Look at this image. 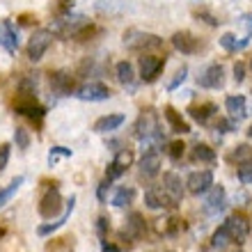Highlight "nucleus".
Wrapping results in <instances>:
<instances>
[{"label": "nucleus", "mask_w": 252, "mask_h": 252, "mask_svg": "<svg viewBox=\"0 0 252 252\" xmlns=\"http://www.w3.org/2000/svg\"><path fill=\"white\" fill-rule=\"evenodd\" d=\"M135 138L142 142H152V140H160V131H158V115L156 110L147 108L142 110L135 122Z\"/></svg>", "instance_id": "f257e3e1"}, {"label": "nucleus", "mask_w": 252, "mask_h": 252, "mask_svg": "<svg viewBox=\"0 0 252 252\" xmlns=\"http://www.w3.org/2000/svg\"><path fill=\"white\" fill-rule=\"evenodd\" d=\"M51 44H53V30H44V28H41V30H34L32 37L28 39V46H26L28 60L39 62Z\"/></svg>", "instance_id": "f03ea898"}, {"label": "nucleus", "mask_w": 252, "mask_h": 252, "mask_svg": "<svg viewBox=\"0 0 252 252\" xmlns=\"http://www.w3.org/2000/svg\"><path fill=\"white\" fill-rule=\"evenodd\" d=\"M124 44L131 51H154V48L163 46V39L158 34H149V32H140V30H128L124 34Z\"/></svg>", "instance_id": "7ed1b4c3"}, {"label": "nucleus", "mask_w": 252, "mask_h": 252, "mask_svg": "<svg viewBox=\"0 0 252 252\" xmlns=\"http://www.w3.org/2000/svg\"><path fill=\"white\" fill-rule=\"evenodd\" d=\"M225 227H227V232H229L234 243H246L248 236H250V220H248L243 213H232V216L225 220Z\"/></svg>", "instance_id": "20e7f679"}, {"label": "nucleus", "mask_w": 252, "mask_h": 252, "mask_svg": "<svg viewBox=\"0 0 252 252\" xmlns=\"http://www.w3.org/2000/svg\"><path fill=\"white\" fill-rule=\"evenodd\" d=\"M197 85L204 87V90H220V87L225 85V66L218 64V62L209 64L204 71L199 73Z\"/></svg>", "instance_id": "39448f33"}, {"label": "nucleus", "mask_w": 252, "mask_h": 252, "mask_svg": "<svg viewBox=\"0 0 252 252\" xmlns=\"http://www.w3.org/2000/svg\"><path fill=\"white\" fill-rule=\"evenodd\" d=\"M16 113L23 115V117H28L30 122L41 124V120H44L46 110H44V106H39V103L34 101L32 94H21L19 101H16Z\"/></svg>", "instance_id": "423d86ee"}, {"label": "nucleus", "mask_w": 252, "mask_h": 252, "mask_svg": "<svg viewBox=\"0 0 252 252\" xmlns=\"http://www.w3.org/2000/svg\"><path fill=\"white\" fill-rule=\"evenodd\" d=\"M62 211V195L58 188H48L44 195H41L39 199V216L41 218H53V216H58V213Z\"/></svg>", "instance_id": "0eeeda50"}, {"label": "nucleus", "mask_w": 252, "mask_h": 252, "mask_svg": "<svg viewBox=\"0 0 252 252\" xmlns=\"http://www.w3.org/2000/svg\"><path fill=\"white\" fill-rule=\"evenodd\" d=\"M165 66V58H158V55H142L140 58V78L145 83H154V80L160 76Z\"/></svg>", "instance_id": "6e6552de"}, {"label": "nucleus", "mask_w": 252, "mask_h": 252, "mask_svg": "<svg viewBox=\"0 0 252 252\" xmlns=\"http://www.w3.org/2000/svg\"><path fill=\"white\" fill-rule=\"evenodd\" d=\"M163 190H165L167 199H170V204L174 206H179V202L184 199V181H181V177L177 172H165L163 174Z\"/></svg>", "instance_id": "1a4fd4ad"}, {"label": "nucleus", "mask_w": 252, "mask_h": 252, "mask_svg": "<svg viewBox=\"0 0 252 252\" xmlns=\"http://www.w3.org/2000/svg\"><path fill=\"white\" fill-rule=\"evenodd\" d=\"M73 96L80 101H108L113 96V92H110V87H106L103 83H85L83 87L76 90Z\"/></svg>", "instance_id": "9d476101"}, {"label": "nucleus", "mask_w": 252, "mask_h": 252, "mask_svg": "<svg viewBox=\"0 0 252 252\" xmlns=\"http://www.w3.org/2000/svg\"><path fill=\"white\" fill-rule=\"evenodd\" d=\"M211 186H213V172L211 170H197V172H192L186 181L188 192H192V195H204Z\"/></svg>", "instance_id": "9b49d317"}, {"label": "nucleus", "mask_w": 252, "mask_h": 252, "mask_svg": "<svg viewBox=\"0 0 252 252\" xmlns=\"http://www.w3.org/2000/svg\"><path fill=\"white\" fill-rule=\"evenodd\" d=\"M227 206V192L222 186H211L206 190V199H204V211L216 216Z\"/></svg>", "instance_id": "f8f14e48"}, {"label": "nucleus", "mask_w": 252, "mask_h": 252, "mask_svg": "<svg viewBox=\"0 0 252 252\" xmlns=\"http://www.w3.org/2000/svg\"><path fill=\"white\" fill-rule=\"evenodd\" d=\"M138 172L142 179H154V177H158L160 172V156L158 152H154V149H149V152L140 158V165H138Z\"/></svg>", "instance_id": "ddd939ff"}, {"label": "nucleus", "mask_w": 252, "mask_h": 252, "mask_svg": "<svg viewBox=\"0 0 252 252\" xmlns=\"http://www.w3.org/2000/svg\"><path fill=\"white\" fill-rule=\"evenodd\" d=\"M147 232V225H145V218L140 213H131L126 218V225L122 229V239H128V241H140L145 236Z\"/></svg>", "instance_id": "4468645a"}, {"label": "nucleus", "mask_w": 252, "mask_h": 252, "mask_svg": "<svg viewBox=\"0 0 252 252\" xmlns=\"http://www.w3.org/2000/svg\"><path fill=\"white\" fill-rule=\"evenodd\" d=\"M172 46L184 55H192V53H197L199 39L192 32H188V30H181V32L172 34Z\"/></svg>", "instance_id": "2eb2a0df"}, {"label": "nucleus", "mask_w": 252, "mask_h": 252, "mask_svg": "<svg viewBox=\"0 0 252 252\" xmlns=\"http://www.w3.org/2000/svg\"><path fill=\"white\" fill-rule=\"evenodd\" d=\"M0 46H5L9 53L19 48V30L12 21H2L0 23Z\"/></svg>", "instance_id": "dca6fc26"}, {"label": "nucleus", "mask_w": 252, "mask_h": 252, "mask_svg": "<svg viewBox=\"0 0 252 252\" xmlns=\"http://www.w3.org/2000/svg\"><path fill=\"white\" fill-rule=\"evenodd\" d=\"M145 204L149 206V209H165V206L172 209L165 190H163V186H158V184H154V186H149L145 190Z\"/></svg>", "instance_id": "f3484780"}, {"label": "nucleus", "mask_w": 252, "mask_h": 252, "mask_svg": "<svg viewBox=\"0 0 252 252\" xmlns=\"http://www.w3.org/2000/svg\"><path fill=\"white\" fill-rule=\"evenodd\" d=\"M51 87H53V92L58 94V96H69V94H73V78H71V73H66V71L51 73Z\"/></svg>", "instance_id": "a211bd4d"}, {"label": "nucleus", "mask_w": 252, "mask_h": 252, "mask_svg": "<svg viewBox=\"0 0 252 252\" xmlns=\"http://www.w3.org/2000/svg\"><path fill=\"white\" fill-rule=\"evenodd\" d=\"M225 108H227V113H229V117L236 120V122H241L248 115V101H246V96H241V94H232V96H227Z\"/></svg>", "instance_id": "6ab92c4d"}, {"label": "nucleus", "mask_w": 252, "mask_h": 252, "mask_svg": "<svg viewBox=\"0 0 252 252\" xmlns=\"http://www.w3.org/2000/svg\"><path fill=\"white\" fill-rule=\"evenodd\" d=\"M163 115H165V120H167V124H170V131L172 133H179V135L190 133V124H188V122L184 120L172 106H167L165 110H163Z\"/></svg>", "instance_id": "aec40b11"}, {"label": "nucleus", "mask_w": 252, "mask_h": 252, "mask_svg": "<svg viewBox=\"0 0 252 252\" xmlns=\"http://www.w3.org/2000/svg\"><path fill=\"white\" fill-rule=\"evenodd\" d=\"M73 204H76V197H69V202H66V209H64V213H62L60 218L55 220V222H46V225H41L39 229H37V234L39 236H48V234H53L55 229H60L62 225H64L66 220H69V216H71V211H73Z\"/></svg>", "instance_id": "412c9836"}, {"label": "nucleus", "mask_w": 252, "mask_h": 252, "mask_svg": "<svg viewBox=\"0 0 252 252\" xmlns=\"http://www.w3.org/2000/svg\"><path fill=\"white\" fill-rule=\"evenodd\" d=\"M188 115L197 124H209V120H211L213 115H218V106L216 103H199V106H192L188 110Z\"/></svg>", "instance_id": "4be33fe9"}, {"label": "nucleus", "mask_w": 252, "mask_h": 252, "mask_svg": "<svg viewBox=\"0 0 252 252\" xmlns=\"http://www.w3.org/2000/svg\"><path fill=\"white\" fill-rule=\"evenodd\" d=\"M227 160L232 165H246V163L252 160V147L248 142H241V145H236L232 152L227 154Z\"/></svg>", "instance_id": "5701e85b"}, {"label": "nucleus", "mask_w": 252, "mask_h": 252, "mask_svg": "<svg viewBox=\"0 0 252 252\" xmlns=\"http://www.w3.org/2000/svg\"><path fill=\"white\" fill-rule=\"evenodd\" d=\"M122 124H124V115H106V117H99L94 122V131L110 133V131H117Z\"/></svg>", "instance_id": "b1692460"}, {"label": "nucleus", "mask_w": 252, "mask_h": 252, "mask_svg": "<svg viewBox=\"0 0 252 252\" xmlns=\"http://www.w3.org/2000/svg\"><path fill=\"white\" fill-rule=\"evenodd\" d=\"M190 158L195 160V163H213V160H216V149H211V147L204 145V142H197V145L192 147Z\"/></svg>", "instance_id": "393cba45"}, {"label": "nucleus", "mask_w": 252, "mask_h": 252, "mask_svg": "<svg viewBox=\"0 0 252 252\" xmlns=\"http://www.w3.org/2000/svg\"><path fill=\"white\" fill-rule=\"evenodd\" d=\"M115 73H117V80H120L122 85H131L133 80H135V71H133V64L128 60L117 62V66H115Z\"/></svg>", "instance_id": "a878e982"}, {"label": "nucleus", "mask_w": 252, "mask_h": 252, "mask_svg": "<svg viewBox=\"0 0 252 252\" xmlns=\"http://www.w3.org/2000/svg\"><path fill=\"white\" fill-rule=\"evenodd\" d=\"M229 243H234V241H232V236H229V232H227V227L225 225L218 227L211 236V246L216 248V250H225Z\"/></svg>", "instance_id": "bb28decb"}, {"label": "nucleus", "mask_w": 252, "mask_h": 252, "mask_svg": "<svg viewBox=\"0 0 252 252\" xmlns=\"http://www.w3.org/2000/svg\"><path fill=\"white\" fill-rule=\"evenodd\" d=\"M23 181H26L23 177H16V179H12V184H9V186L0 188V209H2L5 204H9V199L16 195V190L21 188V184H23Z\"/></svg>", "instance_id": "cd10ccee"}, {"label": "nucleus", "mask_w": 252, "mask_h": 252, "mask_svg": "<svg viewBox=\"0 0 252 252\" xmlns=\"http://www.w3.org/2000/svg\"><path fill=\"white\" fill-rule=\"evenodd\" d=\"M248 44V39H236V34H232V32H225L222 37H220V46L225 48V51H229V53H236L239 48H243Z\"/></svg>", "instance_id": "c85d7f7f"}, {"label": "nucleus", "mask_w": 252, "mask_h": 252, "mask_svg": "<svg viewBox=\"0 0 252 252\" xmlns=\"http://www.w3.org/2000/svg\"><path fill=\"white\" fill-rule=\"evenodd\" d=\"M133 197H135V190H133L131 186H122L120 190L115 192V197H113V204L115 206H128L133 202Z\"/></svg>", "instance_id": "c756f323"}, {"label": "nucleus", "mask_w": 252, "mask_h": 252, "mask_svg": "<svg viewBox=\"0 0 252 252\" xmlns=\"http://www.w3.org/2000/svg\"><path fill=\"white\" fill-rule=\"evenodd\" d=\"M167 154H170L172 160H181L184 154H186V145H184L181 140H174V142H170V147H167Z\"/></svg>", "instance_id": "7c9ffc66"}, {"label": "nucleus", "mask_w": 252, "mask_h": 252, "mask_svg": "<svg viewBox=\"0 0 252 252\" xmlns=\"http://www.w3.org/2000/svg\"><path fill=\"white\" fill-rule=\"evenodd\" d=\"M14 142H16V147H19L21 152H26L28 147H30V135H28V131L26 128H16V131H14Z\"/></svg>", "instance_id": "2f4dec72"}, {"label": "nucleus", "mask_w": 252, "mask_h": 252, "mask_svg": "<svg viewBox=\"0 0 252 252\" xmlns=\"http://www.w3.org/2000/svg\"><path fill=\"white\" fill-rule=\"evenodd\" d=\"M71 149H66V147H53V149H51V152H48V165L53 167L55 165V160L60 158H69V156H71Z\"/></svg>", "instance_id": "473e14b6"}, {"label": "nucleus", "mask_w": 252, "mask_h": 252, "mask_svg": "<svg viewBox=\"0 0 252 252\" xmlns=\"http://www.w3.org/2000/svg\"><path fill=\"white\" fill-rule=\"evenodd\" d=\"M115 163H117L120 167H124V170H128L131 163H133V152L131 149H120L117 156H115Z\"/></svg>", "instance_id": "72a5a7b5"}, {"label": "nucleus", "mask_w": 252, "mask_h": 252, "mask_svg": "<svg viewBox=\"0 0 252 252\" xmlns=\"http://www.w3.org/2000/svg\"><path fill=\"white\" fill-rule=\"evenodd\" d=\"M181 222H184V220H179V218H170V220L165 222V225L160 227V229H165L167 236H177V234H179L181 229H184V225H181Z\"/></svg>", "instance_id": "f704fd0d"}, {"label": "nucleus", "mask_w": 252, "mask_h": 252, "mask_svg": "<svg viewBox=\"0 0 252 252\" xmlns=\"http://www.w3.org/2000/svg\"><path fill=\"white\" fill-rule=\"evenodd\" d=\"M186 76H188V66H181L179 71L174 73V78L170 80V85H167V90H170V92H172V90H177V87H179L181 83L186 80Z\"/></svg>", "instance_id": "c9c22d12"}, {"label": "nucleus", "mask_w": 252, "mask_h": 252, "mask_svg": "<svg viewBox=\"0 0 252 252\" xmlns=\"http://www.w3.org/2000/svg\"><path fill=\"white\" fill-rule=\"evenodd\" d=\"M239 179H241V184H246V186L252 184V160L246 163V165H239Z\"/></svg>", "instance_id": "e433bc0d"}, {"label": "nucleus", "mask_w": 252, "mask_h": 252, "mask_svg": "<svg viewBox=\"0 0 252 252\" xmlns=\"http://www.w3.org/2000/svg\"><path fill=\"white\" fill-rule=\"evenodd\" d=\"M9 154H12V147L7 145H0V172L7 167V163H9Z\"/></svg>", "instance_id": "4c0bfd02"}, {"label": "nucleus", "mask_w": 252, "mask_h": 252, "mask_svg": "<svg viewBox=\"0 0 252 252\" xmlns=\"http://www.w3.org/2000/svg\"><path fill=\"white\" fill-rule=\"evenodd\" d=\"M108 190H110V181L103 179V181L99 184V190H96V197H99L101 204H106V195H108Z\"/></svg>", "instance_id": "58836bf2"}, {"label": "nucleus", "mask_w": 252, "mask_h": 252, "mask_svg": "<svg viewBox=\"0 0 252 252\" xmlns=\"http://www.w3.org/2000/svg\"><path fill=\"white\" fill-rule=\"evenodd\" d=\"M108 229H110V220H108L106 216H101V218L96 220V232H99V236H101V239L106 236V232H108Z\"/></svg>", "instance_id": "ea45409f"}, {"label": "nucleus", "mask_w": 252, "mask_h": 252, "mask_svg": "<svg viewBox=\"0 0 252 252\" xmlns=\"http://www.w3.org/2000/svg\"><path fill=\"white\" fill-rule=\"evenodd\" d=\"M234 80H236V83H243V80H246V64H243V62H236V64H234Z\"/></svg>", "instance_id": "a19ab883"}, {"label": "nucleus", "mask_w": 252, "mask_h": 252, "mask_svg": "<svg viewBox=\"0 0 252 252\" xmlns=\"http://www.w3.org/2000/svg\"><path fill=\"white\" fill-rule=\"evenodd\" d=\"M195 16H197V19H204L209 26H218V23H220V21L216 19V16H211L209 12H195Z\"/></svg>", "instance_id": "79ce46f5"}, {"label": "nucleus", "mask_w": 252, "mask_h": 252, "mask_svg": "<svg viewBox=\"0 0 252 252\" xmlns=\"http://www.w3.org/2000/svg\"><path fill=\"white\" fill-rule=\"evenodd\" d=\"M101 252H122L117 246H113V243H108V241H101Z\"/></svg>", "instance_id": "37998d69"}, {"label": "nucleus", "mask_w": 252, "mask_h": 252, "mask_svg": "<svg viewBox=\"0 0 252 252\" xmlns=\"http://www.w3.org/2000/svg\"><path fill=\"white\" fill-rule=\"evenodd\" d=\"M248 138H252V126H250V128H248Z\"/></svg>", "instance_id": "c03bdc74"}, {"label": "nucleus", "mask_w": 252, "mask_h": 252, "mask_svg": "<svg viewBox=\"0 0 252 252\" xmlns=\"http://www.w3.org/2000/svg\"><path fill=\"white\" fill-rule=\"evenodd\" d=\"M250 69H252V60H250Z\"/></svg>", "instance_id": "a18cd8bd"}, {"label": "nucleus", "mask_w": 252, "mask_h": 252, "mask_svg": "<svg viewBox=\"0 0 252 252\" xmlns=\"http://www.w3.org/2000/svg\"><path fill=\"white\" fill-rule=\"evenodd\" d=\"M236 252H243V250H236Z\"/></svg>", "instance_id": "49530a36"}]
</instances>
